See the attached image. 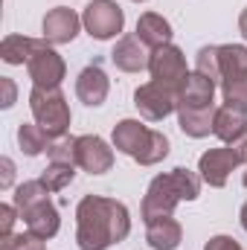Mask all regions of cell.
<instances>
[{"label": "cell", "instance_id": "29", "mask_svg": "<svg viewBox=\"0 0 247 250\" xmlns=\"http://www.w3.org/2000/svg\"><path fill=\"white\" fill-rule=\"evenodd\" d=\"M0 84H3V108H12V102H15V84H12V79H0Z\"/></svg>", "mask_w": 247, "mask_h": 250}, {"label": "cell", "instance_id": "30", "mask_svg": "<svg viewBox=\"0 0 247 250\" xmlns=\"http://www.w3.org/2000/svg\"><path fill=\"white\" fill-rule=\"evenodd\" d=\"M0 166H3V178H0V187L9 189V187H12V175H15V166H12V160H9V157H3V160H0Z\"/></svg>", "mask_w": 247, "mask_h": 250}, {"label": "cell", "instance_id": "19", "mask_svg": "<svg viewBox=\"0 0 247 250\" xmlns=\"http://www.w3.org/2000/svg\"><path fill=\"white\" fill-rule=\"evenodd\" d=\"M218 64H221V79L218 82H233L247 76V47L245 44H221L218 47Z\"/></svg>", "mask_w": 247, "mask_h": 250}, {"label": "cell", "instance_id": "31", "mask_svg": "<svg viewBox=\"0 0 247 250\" xmlns=\"http://www.w3.org/2000/svg\"><path fill=\"white\" fill-rule=\"evenodd\" d=\"M239 148H242V154H245V178H242V184L247 187V137L239 143Z\"/></svg>", "mask_w": 247, "mask_h": 250}, {"label": "cell", "instance_id": "13", "mask_svg": "<svg viewBox=\"0 0 247 250\" xmlns=\"http://www.w3.org/2000/svg\"><path fill=\"white\" fill-rule=\"evenodd\" d=\"M79 26H82V21L73 9L56 6L44 15V41L53 44V47L56 44H70L79 35Z\"/></svg>", "mask_w": 247, "mask_h": 250}, {"label": "cell", "instance_id": "12", "mask_svg": "<svg viewBox=\"0 0 247 250\" xmlns=\"http://www.w3.org/2000/svg\"><path fill=\"white\" fill-rule=\"evenodd\" d=\"M76 166L84 169V172H90V175H105L114 166V151L96 134L76 137Z\"/></svg>", "mask_w": 247, "mask_h": 250}, {"label": "cell", "instance_id": "3", "mask_svg": "<svg viewBox=\"0 0 247 250\" xmlns=\"http://www.w3.org/2000/svg\"><path fill=\"white\" fill-rule=\"evenodd\" d=\"M198 195H201V178L184 166H178L166 175H157L148 184L145 198H143V218L148 224L160 215H172V209L181 201H195Z\"/></svg>", "mask_w": 247, "mask_h": 250}, {"label": "cell", "instance_id": "2", "mask_svg": "<svg viewBox=\"0 0 247 250\" xmlns=\"http://www.w3.org/2000/svg\"><path fill=\"white\" fill-rule=\"evenodd\" d=\"M215 82L204 73H189L178 90V125L186 137H206L215 123Z\"/></svg>", "mask_w": 247, "mask_h": 250}, {"label": "cell", "instance_id": "26", "mask_svg": "<svg viewBox=\"0 0 247 250\" xmlns=\"http://www.w3.org/2000/svg\"><path fill=\"white\" fill-rule=\"evenodd\" d=\"M0 250H44V239H38L35 233H12L6 239H0Z\"/></svg>", "mask_w": 247, "mask_h": 250}, {"label": "cell", "instance_id": "11", "mask_svg": "<svg viewBox=\"0 0 247 250\" xmlns=\"http://www.w3.org/2000/svg\"><path fill=\"white\" fill-rule=\"evenodd\" d=\"M148 73H151V82H160L172 90H181V84L186 82L189 70H186V56L175 47V44H166V47H157L151 50V59H148Z\"/></svg>", "mask_w": 247, "mask_h": 250}, {"label": "cell", "instance_id": "25", "mask_svg": "<svg viewBox=\"0 0 247 250\" xmlns=\"http://www.w3.org/2000/svg\"><path fill=\"white\" fill-rule=\"evenodd\" d=\"M50 163H76V137H56L47 148Z\"/></svg>", "mask_w": 247, "mask_h": 250}, {"label": "cell", "instance_id": "6", "mask_svg": "<svg viewBox=\"0 0 247 250\" xmlns=\"http://www.w3.org/2000/svg\"><path fill=\"white\" fill-rule=\"evenodd\" d=\"M29 108H32L35 125H41L53 140L67 134L73 117H70V105H67V99H64V93L59 87H53V90H47V87H32V93H29Z\"/></svg>", "mask_w": 247, "mask_h": 250}, {"label": "cell", "instance_id": "32", "mask_svg": "<svg viewBox=\"0 0 247 250\" xmlns=\"http://www.w3.org/2000/svg\"><path fill=\"white\" fill-rule=\"evenodd\" d=\"M239 29H242V35L247 38V9L242 12V18H239Z\"/></svg>", "mask_w": 247, "mask_h": 250}, {"label": "cell", "instance_id": "18", "mask_svg": "<svg viewBox=\"0 0 247 250\" xmlns=\"http://www.w3.org/2000/svg\"><path fill=\"white\" fill-rule=\"evenodd\" d=\"M184 239V227L172 218V215H160L154 221H148L145 230V242L154 250H175Z\"/></svg>", "mask_w": 247, "mask_h": 250}, {"label": "cell", "instance_id": "5", "mask_svg": "<svg viewBox=\"0 0 247 250\" xmlns=\"http://www.w3.org/2000/svg\"><path fill=\"white\" fill-rule=\"evenodd\" d=\"M114 148H120L140 166H154L169 154V137L145 128L140 120H123L114 125Z\"/></svg>", "mask_w": 247, "mask_h": 250}, {"label": "cell", "instance_id": "22", "mask_svg": "<svg viewBox=\"0 0 247 250\" xmlns=\"http://www.w3.org/2000/svg\"><path fill=\"white\" fill-rule=\"evenodd\" d=\"M76 178V163H50L44 172H41V184L50 189V192H62L64 187H70Z\"/></svg>", "mask_w": 247, "mask_h": 250}, {"label": "cell", "instance_id": "28", "mask_svg": "<svg viewBox=\"0 0 247 250\" xmlns=\"http://www.w3.org/2000/svg\"><path fill=\"white\" fill-rule=\"evenodd\" d=\"M204 250H242V245L236 242V239H230V236H212Z\"/></svg>", "mask_w": 247, "mask_h": 250}, {"label": "cell", "instance_id": "33", "mask_svg": "<svg viewBox=\"0 0 247 250\" xmlns=\"http://www.w3.org/2000/svg\"><path fill=\"white\" fill-rule=\"evenodd\" d=\"M239 221H242V227L247 230V204L242 207V212H239Z\"/></svg>", "mask_w": 247, "mask_h": 250}, {"label": "cell", "instance_id": "16", "mask_svg": "<svg viewBox=\"0 0 247 250\" xmlns=\"http://www.w3.org/2000/svg\"><path fill=\"white\" fill-rule=\"evenodd\" d=\"M212 134L227 143V146H239L247 137V114L236 111V108H218L215 111V123H212Z\"/></svg>", "mask_w": 247, "mask_h": 250}, {"label": "cell", "instance_id": "21", "mask_svg": "<svg viewBox=\"0 0 247 250\" xmlns=\"http://www.w3.org/2000/svg\"><path fill=\"white\" fill-rule=\"evenodd\" d=\"M18 143H21V151H23V154L35 157V154H41V151H47V148H50L53 137H50L41 125L23 123L21 128H18Z\"/></svg>", "mask_w": 247, "mask_h": 250}, {"label": "cell", "instance_id": "20", "mask_svg": "<svg viewBox=\"0 0 247 250\" xmlns=\"http://www.w3.org/2000/svg\"><path fill=\"white\" fill-rule=\"evenodd\" d=\"M35 41L38 38H29V35H6L0 44V59L6 64H26L35 50Z\"/></svg>", "mask_w": 247, "mask_h": 250}, {"label": "cell", "instance_id": "34", "mask_svg": "<svg viewBox=\"0 0 247 250\" xmlns=\"http://www.w3.org/2000/svg\"><path fill=\"white\" fill-rule=\"evenodd\" d=\"M134 3H143V0H134Z\"/></svg>", "mask_w": 247, "mask_h": 250}, {"label": "cell", "instance_id": "1", "mask_svg": "<svg viewBox=\"0 0 247 250\" xmlns=\"http://www.w3.org/2000/svg\"><path fill=\"white\" fill-rule=\"evenodd\" d=\"M131 233L125 204L105 195H84L76 207V242L82 250H108Z\"/></svg>", "mask_w": 247, "mask_h": 250}, {"label": "cell", "instance_id": "17", "mask_svg": "<svg viewBox=\"0 0 247 250\" xmlns=\"http://www.w3.org/2000/svg\"><path fill=\"white\" fill-rule=\"evenodd\" d=\"M137 38L148 47V50H157V47H166L172 44V23L157 15V12H145L140 15L137 21Z\"/></svg>", "mask_w": 247, "mask_h": 250}, {"label": "cell", "instance_id": "9", "mask_svg": "<svg viewBox=\"0 0 247 250\" xmlns=\"http://www.w3.org/2000/svg\"><path fill=\"white\" fill-rule=\"evenodd\" d=\"M26 70H29L32 84L35 87H47V90L59 87L64 82V73H67L64 59L53 50V44H47V41H35V50H32V56L26 62Z\"/></svg>", "mask_w": 247, "mask_h": 250}, {"label": "cell", "instance_id": "15", "mask_svg": "<svg viewBox=\"0 0 247 250\" xmlns=\"http://www.w3.org/2000/svg\"><path fill=\"white\" fill-rule=\"evenodd\" d=\"M148 47L137 38V35H125L117 41V47L111 50V62L117 64L123 73H140V70H148Z\"/></svg>", "mask_w": 247, "mask_h": 250}, {"label": "cell", "instance_id": "23", "mask_svg": "<svg viewBox=\"0 0 247 250\" xmlns=\"http://www.w3.org/2000/svg\"><path fill=\"white\" fill-rule=\"evenodd\" d=\"M221 96L227 108H236L247 114V76L245 79H233V82H221Z\"/></svg>", "mask_w": 247, "mask_h": 250}, {"label": "cell", "instance_id": "10", "mask_svg": "<svg viewBox=\"0 0 247 250\" xmlns=\"http://www.w3.org/2000/svg\"><path fill=\"white\" fill-rule=\"evenodd\" d=\"M134 105L145 120L160 123V120H166L169 114L178 111V90H172L160 82H145L134 90Z\"/></svg>", "mask_w": 247, "mask_h": 250}, {"label": "cell", "instance_id": "24", "mask_svg": "<svg viewBox=\"0 0 247 250\" xmlns=\"http://www.w3.org/2000/svg\"><path fill=\"white\" fill-rule=\"evenodd\" d=\"M195 67H198V73H204V76H209L215 84H218V79H221V64H218V47H201L198 50V56H195Z\"/></svg>", "mask_w": 247, "mask_h": 250}, {"label": "cell", "instance_id": "14", "mask_svg": "<svg viewBox=\"0 0 247 250\" xmlns=\"http://www.w3.org/2000/svg\"><path fill=\"white\" fill-rule=\"evenodd\" d=\"M108 90H111V82H108V76L99 64H87L76 79V96L87 108H99L108 99Z\"/></svg>", "mask_w": 247, "mask_h": 250}, {"label": "cell", "instance_id": "27", "mask_svg": "<svg viewBox=\"0 0 247 250\" xmlns=\"http://www.w3.org/2000/svg\"><path fill=\"white\" fill-rule=\"evenodd\" d=\"M18 215H21V212H18L15 204H0V239L12 236V224H15Z\"/></svg>", "mask_w": 247, "mask_h": 250}, {"label": "cell", "instance_id": "7", "mask_svg": "<svg viewBox=\"0 0 247 250\" xmlns=\"http://www.w3.org/2000/svg\"><path fill=\"white\" fill-rule=\"evenodd\" d=\"M82 23H84V29H87L90 38L108 41V38H117L123 32L125 15L114 0H90L87 9H84V15H82Z\"/></svg>", "mask_w": 247, "mask_h": 250}, {"label": "cell", "instance_id": "4", "mask_svg": "<svg viewBox=\"0 0 247 250\" xmlns=\"http://www.w3.org/2000/svg\"><path fill=\"white\" fill-rule=\"evenodd\" d=\"M15 207L21 212V218L26 221V230L35 233L38 239H53L62 227L59 209L50 201V189L41 181H26L15 189Z\"/></svg>", "mask_w": 247, "mask_h": 250}, {"label": "cell", "instance_id": "8", "mask_svg": "<svg viewBox=\"0 0 247 250\" xmlns=\"http://www.w3.org/2000/svg\"><path fill=\"white\" fill-rule=\"evenodd\" d=\"M245 166V154L239 146H224V148H209L201 154L198 160V172H201V181L209 184V187L221 189L227 184L230 172Z\"/></svg>", "mask_w": 247, "mask_h": 250}]
</instances>
